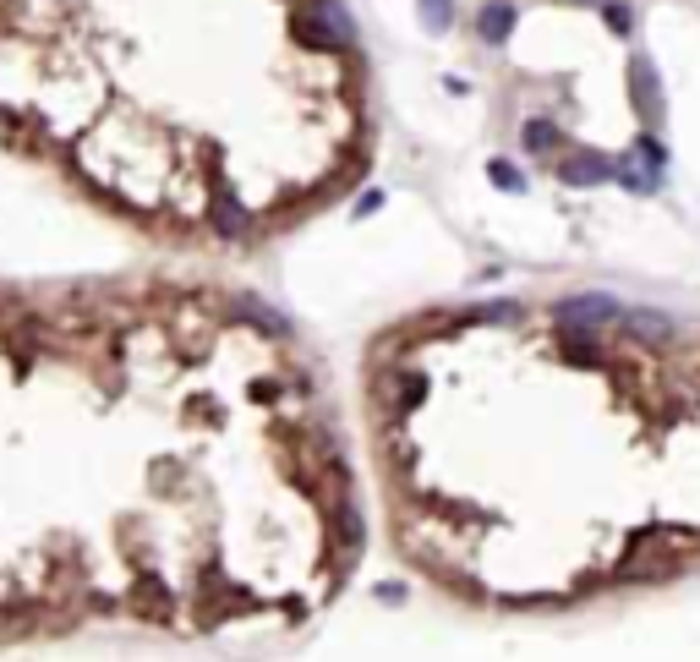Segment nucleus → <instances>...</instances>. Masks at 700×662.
<instances>
[{"label":"nucleus","mask_w":700,"mask_h":662,"mask_svg":"<svg viewBox=\"0 0 700 662\" xmlns=\"http://www.w3.org/2000/svg\"><path fill=\"white\" fill-rule=\"evenodd\" d=\"M509 22H515V6H504V0H493V6H482V39L498 44L509 33Z\"/></svg>","instance_id":"obj_3"},{"label":"nucleus","mask_w":700,"mask_h":662,"mask_svg":"<svg viewBox=\"0 0 700 662\" xmlns=\"http://www.w3.org/2000/svg\"><path fill=\"white\" fill-rule=\"evenodd\" d=\"M367 548L307 340L214 274L0 280V652L301 630Z\"/></svg>","instance_id":"obj_1"},{"label":"nucleus","mask_w":700,"mask_h":662,"mask_svg":"<svg viewBox=\"0 0 700 662\" xmlns=\"http://www.w3.org/2000/svg\"><path fill=\"white\" fill-rule=\"evenodd\" d=\"M383 542L476 613H569L700 569V318L427 307L361 351Z\"/></svg>","instance_id":"obj_2"}]
</instances>
